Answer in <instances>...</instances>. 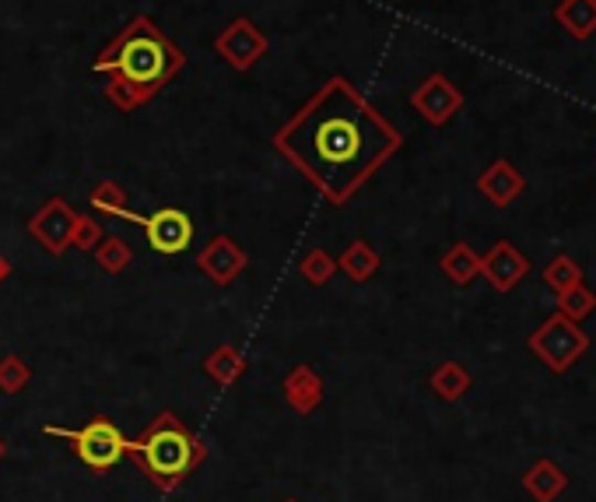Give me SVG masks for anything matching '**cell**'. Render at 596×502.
Masks as SVG:
<instances>
[{
	"mask_svg": "<svg viewBox=\"0 0 596 502\" xmlns=\"http://www.w3.org/2000/svg\"><path fill=\"white\" fill-rule=\"evenodd\" d=\"M281 391H284V400L292 404L299 415H313L323 400V380L319 373H313V365H295V370L284 376Z\"/></svg>",
	"mask_w": 596,
	"mask_h": 502,
	"instance_id": "4fadbf2b",
	"label": "cell"
},
{
	"mask_svg": "<svg viewBox=\"0 0 596 502\" xmlns=\"http://www.w3.org/2000/svg\"><path fill=\"white\" fill-rule=\"evenodd\" d=\"M29 380H32V370L25 365V359H18V355H4V359H0V391H4V394L25 391Z\"/></svg>",
	"mask_w": 596,
	"mask_h": 502,
	"instance_id": "7402d4cb",
	"label": "cell"
},
{
	"mask_svg": "<svg viewBox=\"0 0 596 502\" xmlns=\"http://www.w3.org/2000/svg\"><path fill=\"white\" fill-rule=\"evenodd\" d=\"M340 270L348 278H355V281H369L376 270H379V254L369 246V243H351L348 246V254L340 257Z\"/></svg>",
	"mask_w": 596,
	"mask_h": 502,
	"instance_id": "d6986e66",
	"label": "cell"
},
{
	"mask_svg": "<svg viewBox=\"0 0 596 502\" xmlns=\"http://www.w3.org/2000/svg\"><path fill=\"white\" fill-rule=\"evenodd\" d=\"M274 148L326 201L344 204L400 148V130L351 82L334 77L278 130Z\"/></svg>",
	"mask_w": 596,
	"mask_h": 502,
	"instance_id": "6da1fadb",
	"label": "cell"
},
{
	"mask_svg": "<svg viewBox=\"0 0 596 502\" xmlns=\"http://www.w3.org/2000/svg\"><path fill=\"white\" fill-rule=\"evenodd\" d=\"M204 370H207V376L215 380L218 386H232L236 380L246 376V359H242L239 348L221 344V348H215V352L207 355Z\"/></svg>",
	"mask_w": 596,
	"mask_h": 502,
	"instance_id": "2e32d148",
	"label": "cell"
},
{
	"mask_svg": "<svg viewBox=\"0 0 596 502\" xmlns=\"http://www.w3.org/2000/svg\"><path fill=\"white\" fill-rule=\"evenodd\" d=\"M127 457H133L151 485L172 492L207 460V447L176 415L162 412L138 439H127Z\"/></svg>",
	"mask_w": 596,
	"mask_h": 502,
	"instance_id": "3957f363",
	"label": "cell"
},
{
	"mask_svg": "<svg viewBox=\"0 0 596 502\" xmlns=\"http://www.w3.org/2000/svg\"><path fill=\"white\" fill-rule=\"evenodd\" d=\"M197 267H201L215 285H228V281H236V278L242 275L246 254H242V249H239L232 239H228V236H218V239H210L207 249L197 257Z\"/></svg>",
	"mask_w": 596,
	"mask_h": 502,
	"instance_id": "8fae6325",
	"label": "cell"
},
{
	"mask_svg": "<svg viewBox=\"0 0 596 502\" xmlns=\"http://www.w3.org/2000/svg\"><path fill=\"white\" fill-rule=\"evenodd\" d=\"M530 275V260L519 254L509 239H498L485 257H480V278H485L495 292H512V288Z\"/></svg>",
	"mask_w": 596,
	"mask_h": 502,
	"instance_id": "52a82bcc",
	"label": "cell"
},
{
	"mask_svg": "<svg viewBox=\"0 0 596 502\" xmlns=\"http://www.w3.org/2000/svg\"><path fill=\"white\" fill-rule=\"evenodd\" d=\"M95 260H99L106 270H112V275H117V270H123L127 264H130V246L123 243V239H102L99 243V249H95Z\"/></svg>",
	"mask_w": 596,
	"mask_h": 502,
	"instance_id": "603a6c76",
	"label": "cell"
},
{
	"mask_svg": "<svg viewBox=\"0 0 596 502\" xmlns=\"http://www.w3.org/2000/svg\"><path fill=\"white\" fill-rule=\"evenodd\" d=\"M432 391L442 397V400H459L464 397L470 386H474V376L467 373V365H459V362H442L438 370L432 373Z\"/></svg>",
	"mask_w": 596,
	"mask_h": 502,
	"instance_id": "e0dca14e",
	"label": "cell"
},
{
	"mask_svg": "<svg viewBox=\"0 0 596 502\" xmlns=\"http://www.w3.org/2000/svg\"><path fill=\"white\" fill-rule=\"evenodd\" d=\"M46 436L67 439L74 457H78L88 471H112L117 463L127 457V436L117 429V421H109L106 415H95L82 429H56V425H46Z\"/></svg>",
	"mask_w": 596,
	"mask_h": 502,
	"instance_id": "277c9868",
	"label": "cell"
},
{
	"mask_svg": "<svg viewBox=\"0 0 596 502\" xmlns=\"http://www.w3.org/2000/svg\"><path fill=\"white\" fill-rule=\"evenodd\" d=\"M95 71L109 74V99L120 109H133L183 71V53L155 29V22L138 18L102 50Z\"/></svg>",
	"mask_w": 596,
	"mask_h": 502,
	"instance_id": "7a4b0ae2",
	"label": "cell"
},
{
	"mask_svg": "<svg viewBox=\"0 0 596 502\" xmlns=\"http://www.w3.org/2000/svg\"><path fill=\"white\" fill-rule=\"evenodd\" d=\"M8 275H11V264H8L4 257H0V281H4Z\"/></svg>",
	"mask_w": 596,
	"mask_h": 502,
	"instance_id": "484cf974",
	"label": "cell"
},
{
	"mask_svg": "<svg viewBox=\"0 0 596 502\" xmlns=\"http://www.w3.org/2000/svg\"><path fill=\"white\" fill-rule=\"evenodd\" d=\"M263 50H267V39L246 22V18H239V22H232L228 25L221 35H218V53L225 56L228 64L232 67H249L253 61H260L263 56Z\"/></svg>",
	"mask_w": 596,
	"mask_h": 502,
	"instance_id": "30bf717a",
	"label": "cell"
},
{
	"mask_svg": "<svg viewBox=\"0 0 596 502\" xmlns=\"http://www.w3.org/2000/svg\"><path fill=\"white\" fill-rule=\"evenodd\" d=\"M284 502H299V499H284Z\"/></svg>",
	"mask_w": 596,
	"mask_h": 502,
	"instance_id": "83f0119b",
	"label": "cell"
},
{
	"mask_svg": "<svg viewBox=\"0 0 596 502\" xmlns=\"http://www.w3.org/2000/svg\"><path fill=\"white\" fill-rule=\"evenodd\" d=\"M334 270H337V264L326 257L323 249H313V254L302 260V275L310 278L313 285H326V281L334 278Z\"/></svg>",
	"mask_w": 596,
	"mask_h": 502,
	"instance_id": "cb8c5ba5",
	"label": "cell"
},
{
	"mask_svg": "<svg viewBox=\"0 0 596 502\" xmlns=\"http://www.w3.org/2000/svg\"><path fill=\"white\" fill-rule=\"evenodd\" d=\"M74 225H78V215H74L64 201H50L40 215L29 222V232L50 249V254H64V249L74 243Z\"/></svg>",
	"mask_w": 596,
	"mask_h": 502,
	"instance_id": "ba28073f",
	"label": "cell"
},
{
	"mask_svg": "<svg viewBox=\"0 0 596 502\" xmlns=\"http://www.w3.org/2000/svg\"><path fill=\"white\" fill-rule=\"evenodd\" d=\"M579 281H583V267L575 264L568 254L554 257V260L544 267V285L551 288L554 296H557V292H565V288H572V285H579Z\"/></svg>",
	"mask_w": 596,
	"mask_h": 502,
	"instance_id": "44dd1931",
	"label": "cell"
},
{
	"mask_svg": "<svg viewBox=\"0 0 596 502\" xmlns=\"http://www.w3.org/2000/svg\"><path fill=\"white\" fill-rule=\"evenodd\" d=\"M411 103H414V109L425 116L429 124H446L449 116L459 106H464V95H459V88L449 82V77L432 74L429 82L411 95Z\"/></svg>",
	"mask_w": 596,
	"mask_h": 502,
	"instance_id": "9c48e42d",
	"label": "cell"
},
{
	"mask_svg": "<svg viewBox=\"0 0 596 502\" xmlns=\"http://www.w3.org/2000/svg\"><path fill=\"white\" fill-rule=\"evenodd\" d=\"M120 218L141 225L148 246L155 249V254H165V257L183 254V249L189 246V239H194V222H189V215L180 207H162V211H155V215H148V218L133 215V211L123 207Z\"/></svg>",
	"mask_w": 596,
	"mask_h": 502,
	"instance_id": "8992f818",
	"label": "cell"
},
{
	"mask_svg": "<svg viewBox=\"0 0 596 502\" xmlns=\"http://www.w3.org/2000/svg\"><path fill=\"white\" fill-rule=\"evenodd\" d=\"M477 190L485 193V197H488L495 207H509V204L519 197V193L527 190V180H523V172H519L512 162L498 159V162H491V165L477 177Z\"/></svg>",
	"mask_w": 596,
	"mask_h": 502,
	"instance_id": "7c38bea8",
	"label": "cell"
},
{
	"mask_svg": "<svg viewBox=\"0 0 596 502\" xmlns=\"http://www.w3.org/2000/svg\"><path fill=\"white\" fill-rule=\"evenodd\" d=\"M554 18L572 39L596 35V0H562V4L554 8Z\"/></svg>",
	"mask_w": 596,
	"mask_h": 502,
	"instance_id": "9a60e30c",
	"label": "cell"
},
{
	"mask_svg": "<svg viewBox=\"0 0 596 502\" xmlns=\"http://www.w3.org/2000/svg\"><path fill=\"white\" fill-rule=\"evenodd\" d=\"M530 352L541 359L551 373H568L572 365L589 352V334L575 320L554 313L530 334Z\"/></svg>",
	"mask_w": 596,
	"mask_h": 502,
	"instance_id": "5b68a950",
	"label": "cell"
},
{
	"mask_svg": "<svg viewBox=\"0 0 596 502\" xmlns=\"http://www.w3.org/2000/svg\"><path fill=\"white\" fill-rule=\"evenodd\" d=\"M523 489L537 502H554L568 489V474L562 471V463H554L551 457H541L530 463V471L523 474Z\"/></svg>",
	"mask_w": 596,
	"mask_h": 502,
	"instance_id": "5bb4252c",
	"label": "cell"
},
{
	"mask_svg": "<svg viewBox=\"0 0 596 502\" xmlns=\"http://www.w3.org/2000/svg\"><path fill=\"white\" fill-rule=\"evenodd\" d=\"M442 275L453 285H470L480 275V254H474L467 243H456L449 254L442 257Z\"/></svg>",
	"mask_w": 596,
	"mask_h": 502,
	"instance_id": "ac0fdd59",
	"label": "cell"
},
{
	"mask_svg": "<svg viewBox=\"0 0 596 502\" xmlns=\"http://www.w3.org/2000/svg\"><path fill=\"white\" fill-rule=\"evenodd\" d=\"M8 457V442L4 439H0V460H4Z\"/></svg>",
	"mask_w": 596,
	"mask_h": 502,
	"instance_id": "4316f807",
	"label": "cell"
},
{
	"mask_svg": "<svg viewBox=\"0 0 596 502\" xmlns=\"http://www.w3.org/2000/svg\"><path fill=\"white\" fill-rule=\"evenodd\" d=\"M99 243H102V228H99V222L78 218V225H74V246L88 249V246H99Z\"/></svg>",
	"mask_w": 596,
	"mask_h": 502,
	"instance_id": "d4e9b609",
	"label": "cell"
},
{
	"mask_svg": "<svg viewBox=\"0 0 596 502\" xmlns=\"http://www.w3.org/2000/svg\"><path fill=\"white\" fill-rule=\"evenodd\" d=\"M554 302H557V313L568 317V320H575V323H583V320L593 313V309H596V296L586 288V281L565 288V292H557Z\"/></svg>",
	"mask_w": 596,
	"mask_h": 502,
	"instance_id": "ffe728a7",
	"label": "cell"
}]
</instances>
